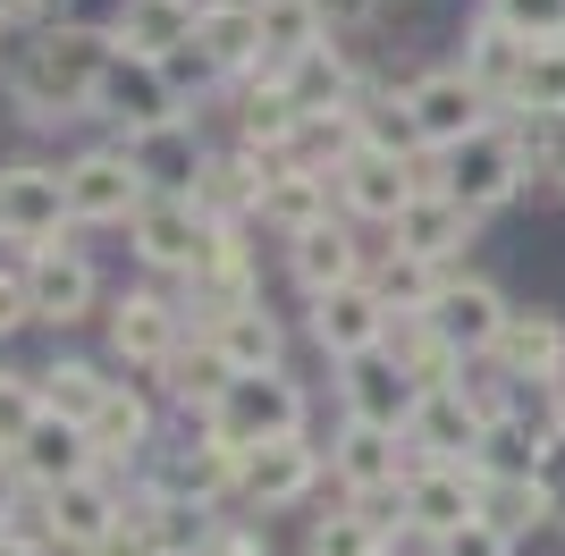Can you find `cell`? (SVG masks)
<instances>
[{"mask_svg":"<svg viewBox=\"0 0 565 556\" xmlns=\"http://www.w3.org/2000/svg\"><path fill=\"white\" fill-rule=\"evenodd\" d=\"M110 60V34L76 18H43L34 34L9 43V68H0V101L25 118V127H94V76Z\"/></svg>","mask_w":565,"mask_h":556,"instance_id":"6da1fadb","label":"cell"},{"mask_svg":"<svg viewBox=\"0 0 565 556\" xmlns=\"http://www.w3.org/2000/svg\"><path fill=\"white\" fill-rule=\"evenodd\" d=\"M203 430H212L220 447H236V456H254V447H270V439L312 430V396H305L296 371H236L228 396L203 414Z\"/></svg>","mask_w":565,"mask_h":556,"instance_id":"7a4b0ae2","label":"cell"},{"mask_svg":"<svg viewBox=\"0 0 565 556\" xmlns=\"http://www.w3.org/2000/svg\"><path fill=\"white\" fill-rule=\"evenodd\" d=\"M127 498H136V472H118V463H94V472H76L60 489H34V532L51 539L60 556H85L94 539H110L127 523Z\"/></svg>","mask_w":565,"mask_h":556,"instance_id":"3957f363","label":"cell"},{"mask_svg":"<svg viewBox=\"0 0 565 556\" xmlns=\"http://www.w3.org/2000/svg\"><path fill=\"white\" fill-rule=\"evenodd\" d=\"M102 338H110V363L136 371V379H161V363L186 346V303L169 278H143V287H118L110 312H102Z\"/></svg>","mask_w":565,"mask_h":556,"instance_id":"277c9868","label":"cell"},{"mask_svg":"<svg viewBox=\"0 0 565 556\" xmlns=\"http://www.w3.org/2000/svg\"><path fill=\"white\" fill-rule=\"evenodd\" d=\"M212 211L194 203V194H152V203L127 220V254H136L143 278H194L203 254H212Z\"/></svg>","mask_w":565,"mask_h":556,"instance_id":"5b68a950","label":"cell"},{"mask_svg":"<svg viewBox=\"0 0 565 556\" xmlns=\"http://www.w3.org/2000/svg\"><path fill=\"white\" fill-rule=\"evenodd\" d=\"M439 185H448V194L472 211V220L507 211L523 185H532V169H523V152H515V127L498 118V127H481V136L448 143V152H439Z\"/></svg>","mask_w":565,"mask_h":556,"instance_id":"8992f818","label":"cell"},{"mask_svg":"<svg viewBox=\"0 0 565 556\" xmlns=\"http://www.w3.org/2000/svg\"><path fill=\"white\" fill-rule=\"evenodd\" d=\"M76 236V211H68V169L60 161H0V245H60Z\"/></svg>","mask_w":565,"mask_h":556,"instance_id":"52a82bcc","label":"cell"},{"mask_svg":"<svg viewBox=\"0 0 565 556\" xmlns=\"http://www.w3.org/2000/svg\"><path fill=\"white\" fill-rule=\"evenodd\" d=\"M25 287H34V329H85L110 312V296H102V270L94 254L76 245V236H60V245H34L25 254Z\"/></svg>","mask_w":565,"mask_h":556,"instance_id":"ba28073f","label":"cell"},{"mask_svg":"<svg viewBox=\"0 0 565 556\" xmlns=\"http://www.w3.org/2000/svg\"><path fill=\"white\" fill-rule=\"evenodd\" d=\"M178 110H186V101H178V85H169L161 60L110 43V60H102V76H94V127L136 136V127H161V118H178Z\"/></svg>","mask_w":565,"mask_h":556,"instance_id":"9c48e42d","label":"cell"},{"mask_svg":"<svg viewBox=\"0 0 565 556\" xmlns=\"http://www.w3.org/2000/svg\"><path fill=\"white\" fill-rule=\"evenodd\" d=\"M321 481H330V447H312V430H296V439H270L236 463V506L245 514H296V506H312Z\"/></svg>","mask_w":565,"mask_h":556,"instance_id":"30bf717a","label":"cell"},{"mask_svg":"<svg viewBox=\"0 0 565 556\" xmlns=\"http://www.w3.org/2000/svg\"><path fill=\"white\" fill-rule=\"evenodd\" d=\"M60 169H68V211H76V228H127V220L152 203V185L136 178V161H127V143H118V136L68 152Z\"/></svg>","mask_w":565,"mask_h":556,"instance_id":"8fae6325","label":"cell"},{"mask_svg":"<svg viewBox=\"0 0 565 556\" xmlns=\"http://www.w3.org/2000/svg\"><path fill=\"white\" fill-rule=\"evenodd\" d=\"M279 270H287V287H296V303L330 296V287H347V278H372V245H363V220L330 211L321 228L287 236V245H279Z\"/></svg>","mask_w":565,"mask_h":556,"instance_id":"7c38bea8","label":"cell"},{"mask_svg":"<svg viewBox=\"0 0 565 556\" xmlns=\"http://www.w3.org/2000/svg\"><path fill=\"white\" fill-rule=\"evenodd\" d=\"M405 101H414V127H423L430 152H448V143H465V136H481V127H498V118H507L490 93L456 68V60H439V68H423V76H405Z\"/></svg>","mask_w":565,"mask_h":556,"instance_id":"4fadbf2b","label":"cell"},{"mask_svg":"<svg viewBox=\"0 0 565 556\" xmlns=\"http://www.w3.org/2000/svg\"><path fill=\"white\" fill-rule=\"evenodd\" d=\"M85 439H94L102 463H118V472H136V481H143V463H152V447H161V388L136 379V371H118V388L94 405Z\"/></svg>","mask_w":565,"mask_h":556,"instance_id":"5bb4252c","label":"cell"},{"mask_svg":"<svg viewBox=\"0 0 565 556\" xmlns=\"http://www.w3.org/2000/svg\"><path fill=\"white\" fill-rule=\"evenodd\" d=\"M405 472H414V439H405V430H380V421H347L338 414V430H330L338 498H388V489H405Z\"/></svg>","mask_w":565,"mask_h":556,"instance_id":"9a60e30c","label":"cell"},{"mask_svg":"<svg viewBox=\"0 0 565 556\" xmlns=\"http://www.w3.org/2000/svg\"><path fill=\"white\" fill-rule=\"evenodd\" d=\"M330 178H338V211H347V220H363V228H388V220L423 194L414 161H405V152H388V143H354Z\"/></svg>","mask_w":565,"mask_h":556,"instance_id":"2e32d148","label":"cell"},{"mask_svg":"<svg viewBox=\"0 0 565 556\" xmlns=\"http://www.w3.org/2000/svg\"><path fill=\"white\" fill-rule=\"evenodd\" d=\"M507 312H515V303H507V287H498V278H481V270H465V261H456V270L439 278V296H430V329H439L456 354H472V363L498 346Z\"/></svg>","mask_w":565,"mask_h":556,"instance_id":"e0dca14e","label":"cell"},{"mask_svg":"<svg viewBox=\"0 0 565 556\" xmlns=\"http://www.w3.org/2000/svg\"><path fill=\"white\" fill-rule=\"evenodd\" d=\"M127 143V161H136V178L152 185V194H194V178H203V161H212L220 143L203 136V110H178L161 118V127H136Z\"/></svg>","mask_w":565,"mask_h":556,"instance_id":"ac0fdd59","label":"cell"},{"mask_svg":"<svg viewBox=\"0 0 565 556\" xmlns=\"http://www.w3.org/2000/svg\"><path fill=\"white\" fill-rule=\"evenodd\" d=\"M338 379V414L347 421H380V430H405L414 421V405H423V388L405 379V363L388 346H372V354H347V363H330Z\"/></svg>","mask_w":565,"mask_h":556,"instance_id":"d6986e66","label":"cell"},{"mask_svg":"<svg viewBox=\"0 0 565 556\" xmlns=\"http://www.w3.org/2000/svg\"><path fill=\"white\" fill-rule=\"evenodd\" d=\"M490 421L498 414L481 405V388L456 379V388H423V405H414V421H405V439H414V456H430V463H472V447H481Z\"/></svg>","mask_w":565,"mask_h":556,"instance_id":"ffe728a7","label":"cell"},{"mask_svg":"<svg viewBox=\"0 0 565 556\" xmlns=\"http://www.w3.org/2000/svg\"><path fill=\"white\" fill-rule=\"evenodd\" d=\"M472 236H481V220L456 203L448 185H423V194H414V203L380 228V245H405V254H423V261H439V270H456V261L472 254Z\"/></svg>","mask_w":565,"mask_h":556,"instance_id":"44dd1931","label":"cell"},{"mask_svg":"<svg viewBox=\"0 0 565 556\" xmlns=\"http://www.w3.org/2000/svg\"><path fill=\"white\" fill-rule=\"evenodd\" d=\"M338 211V178L330 169H296V161H262V203H254V228L270 236V245H287V236L321 228Z\"/></svg>","mask_w":565,"mask_h":556,"instance_id":"7402d4cb","label":"cell"},{"mask_svg":"<svg viewBox=\"0 0 565 556\" xmlns=\"http://www.w3.org/2000/svg\"><path fill=\"white\" fill-rule=\"evenodd\" d=\"M305 338L330 363H347V354H372L380 338H388V303H380L372 278H347V287H330V296L305 303Z\"/></svg>","mask_w":565,"mask_h":556,"instance_id":"603a6c76","label":"cell"},{"mask_svg":"<svg viewBox=\"0 0 565 556\" xmlns=\"http://www.w3.org/2000/svg\"><path fill=\"white\" fill-rule=\"evenodd\" d=\"M523 60H532V43H523V34H515L507 18H498V9H472V18H465V34H456V68H465L472 85L490 93L498 110H515Z\"/></svg>","mask_w":565,"mask_h":556,"instance_id":"cb8c5ba5","label":"cell"},{"mask_svg":"<svg viewBox=\"0 0 565 556\" xmlns=\"http://www.w3.org/2000/svg\"><path fill=\"white\" fill-rule=\"evenodd\" d=\"M481 363H498L515 388H532V379H565V312H548V303H515L507 329H498V346L481 354Z\"/></svg>","mask_w":565,"mask_h":556,"instance_id":"d4e9b609","label":"cell"},{"mask_svg":"<svg viewBox=\"0 0 565 556\" xmlns=\"http://www.w3.org/2000/svg\"><path fill=\"white\" fill-rule=\"evenodd\" d=\"M481 463H430V456H414V472H405V514L423 523V532H439L448 539L456 523H472L481 514Z\"/></svg>","mask_w":565,"mask_h":556,"instance_id":"484cf974","label":"cell"},{"mask_svg":"<svg viewBox=\"0 0 565 556\" xmlns=\"http://www.w3.org/2000/svg\"><path fill=\"white\" fill-rule=\"evenodd\" d=\"M228 379H236V363L220 354V338H212V329H186V346L161 363V379H152V388H161V405H178L186 421H203L220 396H228Z\"/></svg>","mask_w":565,"mask_h":556,"instance_id":"4316f807","label":"cell"},{"mask_svg":"<svg viewBox=\"0 0 565 556\" xmlns=\"http://www.w3.org/2000/svg\"><path fill=\"white\" fill-rule=\"evenodd\" d=\"M9 456H18L25 489H60V481H76V472H94V463H102L94 439H85V421H68V414H43Z\"/></svg>","mask_w":565,"mask_h":556,"instance_id":"83f0119b","label":"cell"},{"mask_svg":"<svg viewBox=\"0 0 565 556\" xmlns=\"http://www.w3.org/2000/svg\"><path fill=\"white\" fill-rule=\"evenodd\" d=\"M194 43L220 60L228 85H236V76H254L262 60H270V51H262V9H254V0H212V9L194 18Z\"/></svg>","mask_w":565,"mask_h":556,"instance_id":"f1b7e54d","label":"cell"},{"mask_svg":"<svg viewBox=\"0 0 565 556\" xmlns=\"http://www.w3.org/2000/svg\"><path fill=\"white\" fill-rule=\"evenodd\" d=\"M212 338H220V354H228L236 371H287V346H296V338H287V312L270 296L245 303V312H228Z\"/></svg>","mask_w":565,"mask_h":556,"instance_id":"f546056e","label":"cell"},{"mask_svg":"<svg viewBox=\"0 0 565 556\" xmlns=\"http://www.w3.org/2000/svg\"><path fill=\"white\" fill-rule=\"evenodd\" d=\"M34 388H43V414L94 421V405L118 388V363H94V354H51V363L34 371Z\"/></svg>","mask_w":565,"mask_h":556,"instance_id":"4dcf8cb0","label":"cell"},{"mask_svg":"<svg viewBox=\"0 0 565 556\" xmlns=\"http://www.w3.org/2000/svg\"><path fill=\"white\" fill-rule=\"evenodd\" d=\"M194 203L212 211V220H254V203H262V152L220 143L212 161H203V178H194Z\"/></svg>","mask_w":565,"mask_h":556,"instance_id":"1f68e13d","label":"cell"},{"mask_svg":"<svg viewBox=\"0 0 565 556\" xmlns=\"http://www.w3.org/2000/svg\"><path fill=\"white\" fill-rule=\"evenodd\" d=\"M541 447H548V430H532L523 414H498L481 430V447H472V463H481V481H541Z\"/></svg>","mask_w":565,"mask_h":556,"instance_id":"d6a6232c","label":"cell"},{"mask_svg":"<svg viewBox=\"0 0 565 556\" xmlns=\"http://www.w3.org/2000/svg\"><path fill=\"white\" fill-rule=\"evenodd\" d=\"M254 9H262V51H270V68L305 60L312 43H330V34H338L321 0H254Z\"/></svg>","mask_w":565,"mask_h":556,"instance_id":"836d02e7","label":"cell"},{"mask_svg":"<svg viewBox=\"0 0 565 556\" xmlns=\"http://www.w3.org/2000/svg\"><path fill=\"white\" fill-rule=\"evenodd\" d=\"M194 0H127V18H118V34L110 43H127V51H152V60H169L178 43H194Z\"/></svg>","mask_w":565,"mask_h":556,"instance_id":"e575fe53","label":"cell"},{"mask_svg":"<svg viewBox=\"0 0 565 556\" xmlns=\"http://www.w3.org/2000/svg\"><path fill=\"white\" fill-rule=\"evenodd\" d=\"M439 278H448L439 261L405 254V245H372V287H380V303H388V312H430Z\"/></svg>","mask_w":565,"mask_h":556,"instance_id":"d590c367","label":"cell"},{"mask_svg":"<svg viewBox=\"0 0 565 556\" xmlns=\"http://www.w3.org/2000/svg\"><path fill=\"white\" fill-rule=\"evenodd\" d=\"M380 548V523L354 498H338L330 514H305V556H372Z\"/></svg>","mask_w":565,"mask_h":556,"instance_id":"8d00e7d4","label":"cell"},{"mask_svg":"<svg viewBox=\"0 0 565 556\" xmlns=\"http://www.w3.org/2000/svg\"><path fill=\"white\" fill-rule=\"evenodd\" d=\"M515 110H565V43H532L515 85Z\"/></svg>","mask_w":565,"mask_h":556,"instance_id":"74e56055","label":"cell"},{"mask_svg":"<svg viewBox=\"0 0 565 556\" xmlns=\"http://www.w3.org/2000/svg\"><path fill=\"white\" fill-rule=\"evenodd\" d=\"M34 421H43V388H34V371H0V456H9Z\"/></svg>","mask_w":565,"mask_h":556,"instance_id":"f35d334b","label":"cell"},{"mask_svg":"<svg viewBox=\"0 0 565 556\" xmlns=\"http://www.w3.org/2000/svg\"><path fill=\"white\" fill-rule=\"evenodd\" d=\"M481 9H498L523 43H565V0H481Z\"/></svg>","mask_w":565,"mask_h":556,"instance_id":"ab89813d","label":"cell"},{"mask_svg":"<svg viewBox=\"0 0 565 556\" xmlns=\"http://www.w3.org/2000/svg\"><path fill=\"white\" fill-rule=\"evenodd\" d=\"M194 556H270V539H262V514H245V506H220L212 539H203Z\"/></svg>","mask_w":565,"mask_h":556,"instance_id":"60d3db41","label":"cell"},{"mask_svg":"<svg viewBox=\"0 0 565 556\" xmlns=\"http://www.w3.org/2000/svg\"><path fill=\"white\" fill-rule=\"evenodd\" d=\"M34 329V287H25V254H0V346Z\"/></svg>","mask_w":565,"mask_h":556,"instance_id":"b9f144b4","label":"cell"},{"mask_svg":"<svg viewBox=\"0 0 565 556\" xmlns=\"http://www.w3.org/2000/svg\"><path fill=\"white\" fill-rule=\"evenodd\" d=\"M439 556H515V532H498L490 514H472V523H456V532L439 539Z\"/></svg>","mask_w":565,"mask_h":556,"instance_id":"7bdbcfd3","label":"cell"},{"mask_svg":"<svg viewBox=\"0 0 565 556\" xmlns=\"http://www.w3.org/2000/svg\"><path fill=\"white\" fill-rule=\"evenodd\" d=\"M515 556H565V506L541 514V523H523V532H515Z\"/></svg>","mask_w":565,"mask_h":556,"instance_id":"ee69618b","label":"cell"},{"mask_svg":"<svg viewBox=\"0 0 565 556\" xmlns=\"http://www.w3.org/2000/svg\"><path fill=\"white\" fill-rule=\"evenodd\" d=\"M85 556H161V548H152V532H143L136 514H127V523H118L110 539H94V548H85Z\"/></svg>","mask_w":565,"mask_h":556,"instance_id":"f6af8a7d","label":"cell"},{"mask_svg":"<svg viewBox=\"0 0 565 556\" xmlns=\"http://www.w3.org/2000/svg\"><path fill=\"white\" fill-rule=\"evenodd\" d=\"M60 18L94 25V34H118V18H127V0H60Z\"/></svg>","mask_w":565,"mask_h":556,"instance_id":"bcb514c9","label":"cell"},{"mask_svg":"<svg viewBox=\"0 0 565 556\" xmlns=\"http://www.w3.org/2000/svg\"><path fill=\"white\" fill-rule=\"evenodd\" d=\"M321 9H330V25H338V34H372V18L388 9V0H321Z\"/></svg>","mask_w":565,"mask_h":556,"instance_id":"7dc6e473","label":"cell"},{"mask_svg":"<svg viewBox=\"0 0 565 556\" xmlns=\"http://www.w3.org/2000/svg\"><path fill=\"white\" fill-rule=\"evenodd\" d=\"M0 556H60V548H51L34 523H9V532H0Z\"/></svg>","mask_w":565,"mask_h":556,"instance_id":"c3c4849f","label":"cell"},{"mask_svg":"<svg viewBox=\"0 0 565 556\" xmlns=\"http://www.w3.org/2000/svg\"><path fill=\"white\" fill-rule=\"evenodd\" d=\"M548 194H557V203H565V161H557V178H548Z\"/></svg>","mask_w":565,"mask_h":556,"instance_id":"681fc988","label":"cell"},{"mask_svg":"<svg viewBox=\"0 0 565 556\" xmlns=\"http://www.w3.org/2000/svg\"><path fill=\"white\" fill-rule=\"evenodd\" d=\"M388 9H423V0H388Z\"/></svg>","mask_w":565,"mask_h":556,"instance_id":"f907efd6","label":"cell"},{"mask_svg":"<svg viewBox=\"0 0 565 556\" xmlns=\"http://www.w3.org/2000/svg\"><path fill=\"white\" fill-rule=\"evenodd\" d=\"M372 556H397V548H388V539H380V548H372Z\"/></svg>","mask_w":565,"mask_h":556,"instance_id":"816d5d0a","label":"cell"},{"mask_svg":"<svg viewBox=\"0 0 565 556\" xmlns=\"http://www.w3.org/2000/svg\"><path fill=\"white\" fill-rule=\"evenodd\" d=\"M0 68H9V43H0Z\"/></svg>","mask_w":565,"mask_h":556,"instance_id":"f5cc1de1","label":"cell"},{"mask_svg":"<svg viewBox=\"0 0 565 556\" xmlns=\"http://www.w3.org/2000/svg\"><path fill=\"white\" fill-rule=\"evenodd\" d=\"M0 532H9V514H0Z\"/></svg>","mask_w":565,"mask_h":556,"instance_id":"db71d44e","label":"cell"},{"mask_svg":"<svg viewBox=\"0 0 565 556\" xmlns=\"http://www.w3.org/2000/svg\"><path fill=\"white\" fill-rule=\"evenodd\" d=\"M51 9H60V0H51Z\"/></svg>","mask_w":565,"mask_h":556,"instance_id":"11a10c76","label":"cell"}]
</instances>
